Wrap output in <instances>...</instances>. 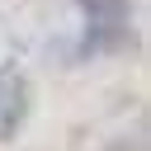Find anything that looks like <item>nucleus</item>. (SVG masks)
Here are the masks:
<instances>
[{"label":"nucleus","instance_id":"nucleus-1","mask_svg":"<svg viewBox=\"0 0 151 151\" xmlns=\"http://www.w3.org/2000/svg\"><path fill=\"white\" fill-rule=\"evenodd\" d=\"M19 118H24V80L0 71V142L19 127Z\"/></svg>","mask_w":151,"mask_h":151}]
</instances>
